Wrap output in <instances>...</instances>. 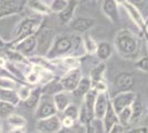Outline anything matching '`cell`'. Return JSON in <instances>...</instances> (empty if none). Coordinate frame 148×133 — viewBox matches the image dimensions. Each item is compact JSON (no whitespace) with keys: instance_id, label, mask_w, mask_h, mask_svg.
I'll return each instance as SVG.
<instances>
[{"instance_id":"484cf974","label":"cell","mask_w":148,"mask_h":133,"mask_svg":"<svg viewBox=\"0 0 148 133\" xmlns=\"http://www.w3.org/2000/svg\"><path fill=\"white\" fill-rule=\"evenodd\" d=\"M106 71V64L105 62L101 61L99 64H96L90 72V79L92 81V85L95 84L99 81H102L103 80V76H104V73Z\"/></svg>"},{"instance_id":"8d00e7d4","label":"cell","mask_w":148,"mask_h":133,"mask_svg":"<svg viewBox=\"0 0 148 133\" xmlns=\"http://www.w3.org/2000/svg\"><path fill=\"white\" fill-rule=\"evenodd\" d=\"M125 133H148V127L143 125V127H133L130 130H125Z\"/></svg>"},{"instance_id":"e575fe53","label":"cell","mask_w":148,"mask_h":133,"mask_svg":"<svg viewBox=\"0 0 148 133\" xmlns=\"http://www.w3.org/2000/svg\"><path fill=\"white\" fill-rule=\"evenodd\" d=\"M135 67L139 70V71L148 73V56L147 57L139 58L135 62Z\"/></svg>"},{"instance_id":"ee69618b","label":"cell","mask_w":148,"mask_h":133,"mask_svg":"<svg viewBox=\"0 0 148 133\" xmlns=\"http://www.w3.org/2000/svg\"><path fill=\"white\" fill-rule=\"evenodd\" d=\"M32 133H40V132H38L37 130H36V131H33V132H32Z\"/></svg>"},{"instance_id":"f35d334b","label":"cell","mask_w":148,"mask_h":133,"mask_svg":"<svg viewBox=\"0 0 148 133\" xmlns=\"http://www.w3.org/2000/svg\"><path fill=\"white\" fill-rule=\"evenodd\" d=\"M8 133H27L25 127H11L8 131Z\"/></svg>"},{"instance_id":"d590c367","label":"cell","mask_w":148,"mask_h":133,"mask_svg":"<svg viewBox=\"0 0 148 133\" xmlns=\"http://www.w3.org/2000/svg\"><path fill=\"white\" fill-rule=\"evenodd\" d=\"M62 122V129H66V130H70L75 125L76 121H74L73 119L69 118V116H63L61 119Z\"/></svg>"},{"instance_id":"7bdbcfd3","label":"cell","mask_w":148,"mask_h":133,"mask_svg":"<svg viewBox=\"0 0 148 133\" xmlns=\"http://www.w3.org/2000/svg\"><path fill=\"white\" fill-rule=\"evenodd\" d=\"M0 45L5 47V40H3V39H1V38H0Z\"/></svg>"},{"instance_id":"836d02e7","label":"cell","mask_w":148,"mask_h":133,"mask_svg":"<svg viewBox=\"0 0 148 133\" xmlns=\"http://www.w3.org/2000/svg\"><path fill=\"white\" fill-rule=\"evenodd\" d=\"M68 2L69 0H52L49 5L51 12L60 13L65 7L68 6Z\"/></svg>"},{"instance_id":"ba28073f","label":"cell","mask_w":148,"mask_h":133,"mask_svg":"<svg viewBox=\"0 0 148 133\" xmlns=\"http://www.w3.org/2000/svg\"><path fill=\"white\" fill-rule=\"evenodd\" d=\"M82 76H83V74H82V71L80 68L69 70L66 72H64L63 76H59L63 91H66V92L71 93L74 89L76 88V85L80 82Z\"/></svg>"},{"instance_id":"4fadbf2b","label":"cell","mask_w":148,"mask_h":133,"mask_svg":"<svg viewBox=\"0 0 148 133\" xmlns=\"http://www.w3.org/2000/svg\"><path fill=\"white\" fill-rule=\"evenodd\" d=\"M11 48L17 50L20 53H22L27 58L32 57V56L36 54V51H37V39H36V36L32 34L30 37L21 40L20 42L14 44Z\"/></svg>"},{"instance_id":"8992f818","label":"cell","mask_w":148,"mask_h":133,"mask_svg":"<svg viewBox=\"0 0 148 133\" xmlns=\"http://www.w3.org/2000/svg\"><path fill=\"white\" fill-rule=\"evenodd\" d=\"M58 113L56 108L53 103V99L51 95H41V99L34 109V119L40 120L44 118H49Z\"/></svg>"},{"instance_id":"e0dca14e","label":"cell","mask_w":148,"mask_h":133,"mask_svg":"<svg viewBox=\"0 0 148 133\" xmlns=\"http://www.w3.org/2000/svg\"><path fill=\"white\" fill-rule=\"evenodd\" d=\"M77 6H79L77 0H69L68 6L65 7L60 13H58L59 20H60L62 25H69L72 21V19H74V14H75V11L77 9Z\"/></svg>"},{"instance_id":"7c38bea8","label":"cell","mask_w":148,"mask_h":133,"mask_svg":"<svg viewBox=\"0 0 148 133\" xmlns=\"http://www.w3.org/2000/svg\"><path fill=\"white\" fill-rule=\"evenodd\" d=\"M95 25H96V20L91 17H79V18L72 19V21L69 23L71 30L77 34L86 33L88 30L94 28Z\"/></svg>"},{"instance_id":"ab89813d","label":"cell","mask_w":148,"mask_h":133,"mask_svg":"<svg viewBox=\"0 0 148 133\" xmlns=\"http://www.w3.org/2000/svg\"><path fill=\"white\" fill-rule=\"evenodd\" d=\"M0 133H3V120L0 119Z\"/></svg>"},{"instance_id":"cb8c5ba5","label":"cell","mask_w":148,"mask_h":133,"mask_svg":"<svg viewBox=\"0 0 148 133\" xmlns=\"http://www.w3.org/2000/svg\"><path fill=\"white\" fill-rule=\"evenodd\" d=\"M0 101L9 102L14 107H18L21 102L17 93V90H7V89H0Z\"/></svg>"},{"instance_id":"f6af8a7d","label":"cell","mask_w":148,"mask_h":133,"mask_svg":"<svg viewBox=\"0 0 148 133\" xmlns=\"http://www.w3.org/2000/svg\"><path fill=\"white\" fill-rule=\"evenodd\" d=\"M86 1H93V0H86Z\"/></svg>"},{"instance_id":"7402d4cb","label":"cell","mask_w":148,"mask_h":133,"mask_svg":"<svg viewBox=\"0 0 148 133\" xmlns=\"http://www.w3.org/2000/svg\"><path fill=\"white\" fill-rule=\"evenodd\" d=\"M41 95H42V92H41V85L38 84V85H34L32 90H31L30 95L28 96V99L23 101V104H25V108L28 109H36V107L38 105V103L41 99Z\"/></svg>"},{"instance_id":"b9f144b4","label":"cell","mask_w":148,"mask_h":133,"mask_svg":"<svg viewBox=\"0 0 148 133\" xmlns=\"http://www.w3.org/2000/svg\"><path fill=\"white\" fill-rule=\"evenodd\" d=\"M145 32L148 34V19H147V21H146V27H145Z\"/></svg>"},{"instance_id":"603a6c76","label":"cell","mask_w":148,"mask_h":133,"mask_svg":"<svg viewBox=\"0 0 148 133\" xmlns=\"http://www.w3.org/2000/svg\"><path fill=\"white\" fill-rule=\"evenodd\" d=\"M92 88V81L88 76H82L80 82L77 83L76 88L74 89L71 93H73L76 98H83Z\"/></svg>"},{"instance_id":"2e32d148","label":"cell","mask_w":148,"mask_h":133,"mask_svg":"<svg viewBox=\"0 0 148 133\" xmlns=\"http://www.w3.org/2000/svg\"><path fill=\"white\" fill-rule=\"evenodd\" d=\"M101 121H102V125H103L104 133H107L115 124L119 123L118 122V115L116 113V111L114 110V108H113L111 101H108V104H107V108H106L104 116H103V119Z\"/></svg>"},{"instance_id":"f1b7e54d","label":"cell","mask_w":148,"mask_h":133,"mask_svg":"<svg viewBox=\"0 0 148 133\" xmlns=\"http://www.w3.org/2000/svg\"><path fill=\"white\" fill-rule=\"evenodd\" d=\"M8 124L11 127H27V120L25 118H23L22 115L17 113H12L8 119Z\"/></svg>"},{"instance_id":"6da1fadb","label":"cell","mask_w":148,"mask_h":133,"mask_svg":"<svg viewBox=\"0 0 148 133\" xmlns=\"http://www.w3.org/2000/svg\"><path fill=\"white\" fill-rule=\"evenodd\" d=\"M79 48H83V43H82V37L77 36V33L75 34L59 33L54 36L52 43L44 58L49 61H52L68 56H75L74 52Z\"/></svg>"},{"instance_id":"f546056e","label":"cell","mask_w":148,"mask_h":133,"mask_svg":"<svg viewBox=\"0 0 148 133\" xmlns=\"http://www.w3.org/2000/svg\"><path fill=\"white\" fill-rule=\"evenodd\" d=\"M118 115V122L119 124H122L124 127H128L130 124V118H132V109L130 107L121 110L117 113Z\"/></svg>"},{"instance_id":"d6986e66","label":"cell","mask_w":148,"mask_h":133,"mask_svg":"<svg viewBox=\"0 0 148 133\" xmlns=\"http://www.w3.org/2000/svg\"><path fill=\"white\" fill-rule=\"evenodd\" d=\"M60 91H63V89L61 87L59 76H54L50 81L41 84V92H42V94L51 95L52 96V95H54L56 93L60 92Z\"/></svg>"},{"instance_id":"74e56055","label":"cell","mask_w":148,"mask_h":133,"mask_svg":"<svg viewBox=\"0 0 148 133\" xmlns=\"http://www.w3.org/2000/svg\"><path fill=\"white\" fill-rule=\"evenodd\" d=\"M107 133H125V127L122 124L117 123V124H115L114 127H112Z\"/></svg>"},{"instance_id":"1f68e13d","label":"cell","mask_w":148,"mask_h":133,"mask_svg":"<svg viewBox=\"0 0 148 133\" xmlns=\"http://www.w3.org/2000/svg\"><path fill=\"white\" fill-rule=\"evenodd\" d=\"M63 116H69L71 119H73L74 121H79V115H80V109L77 108V105L73 104L72 102L69 104L66 108L64 109V111L62 112Z\"/></svg>"},{"instance_id":"bcb514c9","label":"cell","mask_w":148,"mask_h":133,"mask_svg":"<svg viewBox=\"0 0 148 133\" xmlns=\"http://www.w3.org/2000/svg\"><path fill=\"white\" fill-rule=\"evenodd\" d=\"M147 112H148V109H147Z\"/></svg>"},{"instance_id":"30bf717a","label":"cell","mask_w":148,"mask_h":133,"mask_svg":"<svg viewBox=\"0 0 148 133\" xmlns=\"http://www.w3.org/2000/svg\"><path fill=\"white\" fill-rule=\"evenodd\" d=\"M117 3L119 6H122L126 10L127 14L130 16V18L132 19V21L135 23V25L138 28V30L142 32H145V27H146V19L143 17V14L140 13V11L134 7L132 3H130L126 0H116Z\"/></svg>"},{"instance_id":"d6a6232c","label":"cell","mask_w":148,"mask_h":133,"mask_svg":"<svg viewBox=\"0 0 148 133\" xmlns=\"http://www.w3.org/2000/svg\"><path fill=\"white\" fill-rule=\"evenodd\" d=\"M32 88H33V87L29 85L28 83H21L20 85H18V88H17V93H18V96H19V99H20V101L23 102L25 100L28 99V96H29L31 93Z\"/></svg>"},{"instance_id":"4dcf8cb0","label":"cell","mask_w":148,"mask_h":133,"mask_svg":"<svg viewBox=\"0 0 148 133\" xmlns=\"http://www.w3.org/2000/svg\"><path fill=\"white\" fill-rule=\"evenodd\" d=\"M130 3H132L134 7H136L140 13L143 14V17L146 19H148V0H126Z\"/></svg>"},{"instance_id":"9c48e42d","label":"cell","mask_w":148,"mask_h":133,"mask_svg":"<svg viewBox=\"0 0 148 133\" xmlns=\"http://www.w3.org/2000/svg\"><path fill=\"white\" fill-rule=\"evenodd\" d=\"M136 98H137V94L135 92L124 91V92H118L115 95H113L110 99V101H111L114 110L116 111V113H118L121 110L130 107L132 103L135 101Z\"/></svg>"},{"instance_id":"d4e9b609","label":"cell","mask_w":148,"mask_h":133,"mask_svg":"<svg viewBox=\"0 0 148 133\" xmlns=\"http://www.w3.org/2000/svg\"><path fill=\"white\" fill-rule=\"evenodd\" d=\"M82 43H83V49L86 52L87 54L93 56L96 53V49H97V43L94 38H93L91 34H87L84 33L83 37H82Z\"/></svg>"},{"instance_id":"52a82bcc","label":"cell","mask_w":148,"mask_h":133,"mask_svg":"<svg viewBox=\"0 0 148 133\" xmlns=\"http://www.w3.org/2000/svg\"><path fill=\"white\" fill-rule=\"evenodd\" d=\"M36 129L40 133H60L62 131V122L58 114L49 118L37 120Z\"/></svg>"},{"instance_id":"ffe728a7","label":"cell","mask_w":148,"mask_h":133,"mask_svg":"<svg viewBox=\"0 0 148 133\" xmlns=\"http://www.w3.org/2000/svg\"><path fill=\"white\" fill-rule=\"evenodd\" d=\"M52 99H53V103L56 105L58 112H63L64 109L71 103L70 92H66V91H60V92H58L54 95H52Z\"/></svg>"},{"instance_id":"44dd1931","label":"cell","mask_w":148,"mask_h":133,"mask_svg":"<svg viewBox=\"0 0 148 133\" xmlns=\"http://www.w3.org/2000/svg\"><path fill=\"white\" fill-rule=\"evenodd\" d=\"M114 50L113 44L107 42V41H101L97 43V49H96V57L99 61L105 62L106 60H108L112 57V53Z\"/></svg>"},{"instance_id":"5bb4252c","label":"cell","mask_w":148,"mask_h":133,"mask_svg":"<svg viewBox=\"0 0 148 133\" xmlns=\"http://www.w3.org/2000/svg\"><path fill=\"white\" fill-rule=\"evenodd\" d=\"M118 7L116 0H102V11L112 23H117L119 20Z\"/></svg>"},{"instance_id":"4316f807","label":"cell","mask_w":148,"mask_h":133,"mask_svg":"<svg viewBox=\"0 0 148 133\" xmlns=\"http://www.w3.org/2000/svg\"><path fill=\"white\" fill-rule=\"evenodd\" d=\"M130 109H132V118H130V123H133V122H137V121L140 119V116L143 115V113H144L143 103H142V101L138 99V96L135 99V101L132 103Z\"/></svg>"},{"instance_id":"5b68a950","label":"cell","mask_w":148,"mask_h":133,"mask_svg":"<svg viewBox=\"0 0 148 133\" xmlns=\"http://www.w3.org/2000/svg\"><path fill=\"white\" fill-rule=\"evenodd\" d=\"M28 0H0V20L20 14L27 8Z\"/></svg>"},{"instance_id":"60d3db41","label":"cell","mask_w":148,"mask_h":133,"mask_svg":"<svg viewBox=\"0 0 148 133\" xmlns=\"http://www.w3.org/2000/svg\"><path fill=\"white\" fill-rule=\"evenodd\" d=\"M144 37H145V39H146V43H147V49H148V34L146 33V32H144Z\"/></svg>"},{"instance_id":"ac0fdd59","label":"cell","mask_w":148,"mask_h":133,"mask_svg":"<svg viewBox=\"0 0 148 133\" xmlns=\"http://www.w3.org/2000/svg\"><path fill=\"white\" fill-rule=\"evenodd\" d=\"M27 8H29L32 12H34L37 16L45 17L51 14L49 5H47L42 0H28L27 1Z\"/></svg>"},{"instance_id":"7a4b0ae2","label":"cell","mask_w":148,"mask_h":133,"mask_svg":"<svg viewBox=\"0 0 148 133\" xmlns=\"http://www.w3.org/2000/svg\"><path fill=\"white\" fill-rule=\"evenodd\" d=\"M114 49L124 59H136L140 49V40L132 30L123 28L114 37Z\"/></svg>"},{"instance_id":"9a60e30c","label":"cell","mask_w":148,"mask_h":133,"mask_svg":"<svg viewBox=\"0 0 148 133\" xmlns=\"http://www.w3.org/2000/svg\"><path fill=\"white\" fill-rule=\"evenodd\" d=\"M108 101H110V96L107 95V92H97L96 99L94 102V119L97 120L103 119Z\"/></svg>"},{"instance_id":"8fae6325","label":"cell","mask_w":148,"mask_h":133,"mask_svg":"<svg viewBox=\"0 0 148 133\" xmlns=\"http://www.w3.org/2000/svg\"><path fill=\"white\" fill-rule=\"evenodd\" d=\"M135 79L130 72H121L114 78L113 80V90L114 93L116 94L118 92H124V91H130L134 87Z\"/></svg>"},{"instance_id":"277c9868","label":"cell","mask_w":148,"mask_h":133,"mask_svg":"<svg viewBox=\"0 0 148 133\" xmlns=\"http://www.w3.org/2000/svg\"><path fill=\"white\" fill-rule=\"evenodd\" d=\"M34 36L37 39V51H36L34 56L44 57L45 53L49 50L51 43H52V40L54 38L53 30L45 22V19H43V21L41 22L40 27L38 28V30L34 33Z\"/></svg>"},{"instance_id":"3957f363","label":"cell","mask_w":148,"mask_h":133,"mask_svg":"<svg viewBox=\"0 0 148 133\" xmlns=\"http://www.w3.org/2000/svg\"><path fill=\"white\" fill-rule=\"evenodd\" d=\"M44 17L38 18V17H25L22 20H20L17 25L14 27L10 40H7L5 42L3 48H11L14 44L20 42L21 40L34 34L38 28L40 27L41 22L43 21Z\"/></svg>"},{"instance_id":"83f0119b","label":"cell","mask_w":148,"mask_h":133,"mask_svg":"<svg viewBox=\"0 0 148 133\" xmlns=\"http://www.w3.org/2000/svg\"><path fill=\"white\" fill-rule=\"evenodd\" d=\"M16 111V107L9 102L0 101V119L7 120Z\"/></svg>"}]
</instances>
